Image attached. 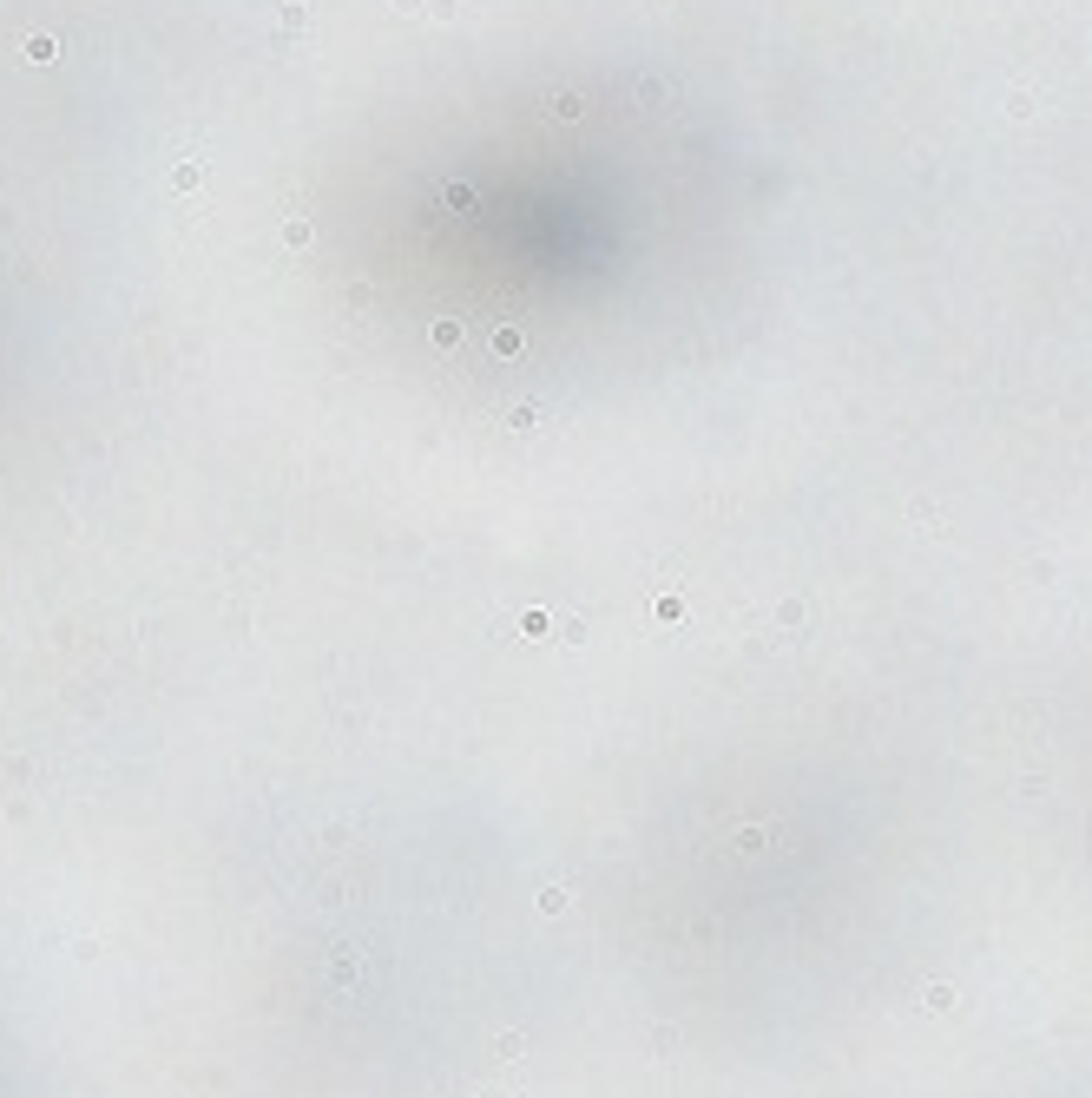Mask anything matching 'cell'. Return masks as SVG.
I'll return each mask as SVG.
<instances>
[{"instance_id": "6da1fadb", "label": "cell", "mask_w": 1092, "mask_h": 1098, "mask_svg": "<svg viewBox=\"0 0 1092 1098\" xmlns=\"http://www.w3.org/2000/svg\"><path fill=\"white\" fill-rule=\"evenodd\" d=\"M27 60H33V66L60 60V40H53V33H33V40H27Z\"/></svg>"}]
</instances>
